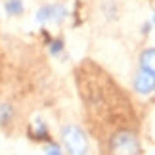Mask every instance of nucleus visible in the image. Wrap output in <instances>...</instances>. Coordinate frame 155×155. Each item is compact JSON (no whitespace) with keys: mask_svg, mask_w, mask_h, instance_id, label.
I'll use <instances>...</instances> for the list:
<instances>
[{"mask_svg":"<svg viewBox=\"0 0 155 155\" xmlns=\"http://www.w3.org/2000/svg\"><path fill=\"white\" fill-rule=\"evenodd\" d=\"M65 17H67V8L61 4H54L52 6V19L56 23H61Z\"/></svg>","mask_w":155,"mask_h":155,"instance_id":"nucleus-8","label":"nucleus"},{"mask_svg":"<svg viewBox=\"0 0 155 155\" xmlns=\"http://www.w3.org/2000/svg\"><path fill=\"white\" fill-rule=\"evenodd\" d=\"M61 142L69 155H86L88 153V138L84 130L77 124H65L61 128Z\"/></svg>","mask_w":155,"mask_h":155,"instance_id":"nucleus-2","label":"nucleus"},{"mask_svg":"<svg viewBox=\"0 0 155 155\" xmlns=\"http://www.w3.org/2000/svg\"><path fill=\"white\" fill-rule=\"evenodd\" d=\"M15 117V111L10 104H0V127H6L14 121Z\"/></svg>","mask_w":155,"mask_h":155,"instance_id":"nucleus-6","label":"nucleus"},{"mask_svg":"<svg viewBox=\"0 0 155 155\" xmlns=\"http://www.w3.org/2000/svg\"><path fill=\"white\" fill-rule=\"evenodd\" d=\"M4 10L8 15H21L25 6H23V0H6L4 2Z\"/></svg>","mask_w":155,"mask_h":155,"instance_id":"nucleus-7","label":"nucleus"},{"mask_svg":"<svg viewBox=\"0 0 155 155\" xmlns=\"http://www.w3.org/2000/svg\"><path fill=\"white\" fill-rule=\"evenodd\" d=\"M46 155H61V147L58 144H54V142H50L48 147H46Z\"/></svg>","mask_w":155,"mask_h":155,"instance_id":"nucleus-11","label":"nucleus"},{"mask_svg":"<svg viewBox=\"0 0 155 155\" xmlns=\"http://www.w3.org/2000/svg\"><path fill=\"white\" fill-rule=\"evenodd\" d=\"M150 29H151V21H147V23H144V25H142V33L147 35V33H150Z\"/></svg>","mask_w":155,"mask_h":155,"instance_id":"nucleus-12","label":"nucleus"},{"mask_svg":"<svg viewBox=\"0 0 155 155\" xmlns=\"http://www.w3.org/2000/svg\"><path fill=\"white\" fill-rule=\"evenodd\" d=\"M61 50H63V40L61 38H56V40L50 42V54H52V56H59Z\"/></svg>","mask_w":155,"mask_h":155,"instance_id":"nucleus-10","label":"nucleus"},{"mask_svg":"<svg viewBox=\"0 0 155 155\" xmlns=\"http://www.w3.org/2000/svg\"><path fill=\"white\" fill-rule=\"evenodd\" d=\"M109 155H140V140L134 130L121 128L115 130L109 138Z\"/></svg>","mask_w":155,"mask_h":155,"instance_id":"nucleus-1","label":"nucleus"},{"mask_svg":"<svg viewBox=\"0 0 155 155\" xmlns=\"http://www.w3.org/2000/svg\"><path fill=\"white\" fill-rule=\"evenodd\" d=\"M52 19V4L50 6H42L38 12H37V21L38 23H46Z\"/></svg>","mask_w":155,"mask_h":155,"instance_id":"nucleus-9","label":"nucleus"},{"mask_svg":"<svg viewBox=\"0 0 155 155\" xmlns=\"http://www.w3.org/2000/svg\"><path fill=\"white\" fill-rule=\"evenodd\" d=\"M155 50L153 48H146L140 54V71L146 75H153L155 77Z\"/></svg>","mask_w":155,"mask_h":155,"instance_id":"nucleus-4","label":"nucleus"},{"mask_svg":"<svg viewBox=\"0 0 155 155\" xmlns=\"http://www.w3.org/2000/svg\"><path fill=\"white\" fill-rule=\"evenodd\" d=\"M29 136L33 140H48V128L40 119H35L33 124L29 127Z\"/></svg>","mask_w":155,"mask_h":155,"instance_id":"nucleus-5","label":"nucleus"},{"mask_svg":"<svg viewBox=\"0 0 155 155\" xmlns=\"http://www.w3.org/2000/svg\"><path fill=\"white\" fill-rule=\"evenodd\" d=\"M134 90L138 94H151L155 90V77L153 75H146L140 73L134 77Z\"/></svg>","mask_w":155,"mask_h":155,"instance_id":"nucleus-3","label":"nucleus"}]
</instances>
